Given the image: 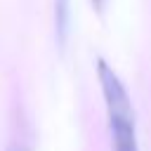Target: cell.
I'll return each mask as SVG.
<instances>
[{"label":"cell","instance_id":"obj_2","mask_svg":"<svg viewBox=\"0 0 151 151\" xmlns=\"http://www.w3.org/2000/svg\"><path fill=\"white\" fill-rule=\"evenodd\" d=\"M92 2H94L97 7H101V5H104V0H92Z\"/></svg>","mask_w":151,"mask_h":151},{"label":"cell","instance_id":"obj_1","mask_svg":"<svg viewBox=\"0 0 151 151\" xmlns=\"http://www.w3.org/2000/svg\"><path fill=\"white\" fill-rule=\"evenodd\" d=\"M97 76L101 85V94L106 101L109 113V127L116 151H139L137 144V127H134V109L130 104V97L125 92V85L116 76V71L99 59L97 61Z\"/></svg>","mask_w":151,"mask_h":151}]
</instances>
